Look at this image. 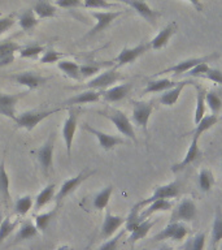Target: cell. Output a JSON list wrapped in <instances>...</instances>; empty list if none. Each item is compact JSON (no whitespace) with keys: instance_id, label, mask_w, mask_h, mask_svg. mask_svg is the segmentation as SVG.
<instances>
[{"instance_id":"6da1fadb","label":"cell","mask_w":222,"mask_h":250,"mask_svg":"<svg viewBox=\"0 0 222 250\" xmlns=\"http://www.w3.org/2000/svg\"><path fill=\"white\" fill-rule=\"evenodd\" d=\"M97 113H100L101 116L107 117L108 120H111L114 124V126L117 128V130L122 134V136L128 137L130 140H132L134 142H136V136L135 130H134V126L129 120V117L125 115L122 111L116 108H107L104 111H99Z\"/></svg>"},{"instance_id":"7a4b0ae2","label":"cell","mask_w":222,"mask_h":250,"mask_svg":"<svg viewBox=\"0 0 222 250\" xmlns=\"http://www.w3.org/2000/svg\"><path fill=\"white\" fill-rule=\"evenodd\" d=\"M60 109L61 108L47 109V111H27V112L17 115V117L15 119V123L17 125V128H23L30 132L39 123H42L44 119H47L51 115L58 112Z\"/></svg>"},{"instance_id":"3957f363","label":"cell","mask_w":222,"mask_h":250,"mask_svg":"<svg viewBox=\"0 0 222 250\" xmlns=\"http://www.w3.org/2000/svg\"><path fill=\"white\" fill-rule=\"evenodd\" d=\"M124 76L117 72L116 68L113 69L105 70L95 78H92L89 83H86L85 86H79V87H85L86 90H107L108 87H112L116 82L124 80Z\"/></svg>"},{"instance_id":"277c9868","label":"cell","mask_w":222,"mask_h":250,"mask_svg":"<svg viewBox=\"0 0 222 250\" xmlns=\"http://www.w3.org/2000/svg\"><path fill=\"white\" fill-rule=\"evenodd\" d=\"M182 193V187L179 181H173V183L165 184V185H160V187L155 188V191L153 194L149 197V198H146L143 201H140L139 206L144 207L152 203L153 201H157V199H170V198H177Z\"/></svg>"},{"instance_id":"5b68a950","label":"cell","mask_w":222,"mask_h":250,"mask_svg":"<svg viewBox=\"0 0 222 250\" xmlns=\"http://www.w3.org/2000/svg\"><path fill=\"white\" fill-rule=\"evenodd\" d=\"M218 58V54H212L206 55V56H203V58H194V59H187V60H183V62H177L175 65H171L169 68L164 70H160L159 73H156V76H161V74H167V73H174L175 76H179V74H186L187 72H190L195 65H198L200 62H209L210 60H214V59Z\"/></svg>"},{"instance_id":"8992f818","label":"cell","mask_w":222,"mask_h":250,"mask_svg":"<svg viewBox=\"0 0 222 250\" xmlns=\"http://www.w3.org/2000/svg\"><path fill=\"white\" fill-rule=\"evenodd\" d=\"M30 90L22 91V93H16V94H4L0 93V115H3L5 117H9L12 120L15 121L17 117L16 115V107L22 98H25L29 94Z\"/></svg>"},{"instance_id":"52a82bcc","label":"cell","mask_w":222,"mask_h":250,"mask_svg":"<svg viewBox=\"0 0 222 250\" xmlns=\"http://www.w3.org/2000/svg\"><path fill=\"white\" fill-rule=\"evenodd\" d=\"M78 113L79 109L77 108H69V115L66 117L65 123L62 125V138L65 141L66 146V152L68 156L72 154V147H73V140L75 136V130H77V124H78Z\"/></svg>"},{"instance_id":"ba28073f","label":"cell","mask_w":222,"mask_h":250,"mask_svg":"<svg viewBox=\"0 0 222 250\" xmlns=\"http://www.w3.org/2000/svg\"><path fill=\"white\" fill-rule=\"evenodd\" d=\"M196 214H198V208L194 201L190 198H185L173 211L170 223L192 222L196 218Z\"/></svg>"},{"instance_id":"9c48e42d","label":"cell","mask_w":222,"mask_h":250,"mask_svg":"<svg viewBox=\"0 0 222 250\" xmlns=\"http://www.w3.org/2000/svg\"><path fill=\"white\" fill-rule=\"evenodd\" d=\"M93 173H95V171H85L81 172V173L78 176H75V177H70V179L66 180L65 183L61 185V188H60V190H58L57 193H56V195H55V201L57 203V206L60 205V202H61L62 199L66 198L68 195L77 190V188L79 187L83 181H86V180L89 179L90 176H92Z\"/></svg>"},{"instance_id":"30bf717a","label":"cell","mask_w":222,"mask_h":250,"mask_svg":"<svg viewBox=\"0 0 222 250\" xmlns=\"http://www.w3.org/2000/svg\"><path fill=\"white\" fill-rule=\"evenodd\" d=\"M188 233L187 227L183 223H169L160 233L153 236L152 241L159 242L163 240H174V241H182Z\"/></svg>"},{"instance_id":"8fae6325","label":"cell","mask_w":222,"mask_h":250,"mask_svg":"<svg viewBox=\"0 0 222 250\" xmlns=\"http://www.w3.org/2000/svg\"><path fill=\"white\" fill-rule=\"evenodd\" d=\"M54 146H55V134H51L48 140L44 142L42 147H39L37 151V158L38 163L42 168V172L44 175H48L52 168V162H54Z\"/></svg>"},{"instance_id":"7c38bea8","label":"cell","mask_w":222,"mask_h":250,"mask_svg":"<svg viewBox=\"0 0 222 250\" xmlns=\"http://www.w3.org/2000/svg\"><path fill=\"white\" fill-rule=\"evenodd\" d=\"M132 120L138 126H140L144 130H147L148 121L153 111V103L152 102H140L134 101L132 102Z\"/></svg>"},{"instance_id":"4fadbf2b","label":"cell","mask_w":222,"mask_h":250,"mask_svg":"<svg viewBox=\"0 0 222 250\" xmlns=\"http://www.w3.org/2000/svg\"><path fill=\"white\" fill-rule=\"evenodd\" d=\"M122 3L128 4L129 7H131L134 11L143 17L148 23H151L152 26H155L156 21L161 17V12L155 11L148 5L144 0H120Z\"/></svg>"},{"instance_id":"5bb4252c","label":"cell","mask_w":222,"mask_h":250,"mask_svg":"<svg viewBox=\"0 0 222 250\" xmlns=\"http://www.w3.org/2000/svg\"><path fill=\"white\" fill-rule=\"evenodd\" d=\"M83 129H85L86 132L91 133L93 136L96 137L97 141H99V145H100V147L105 151H109V150H112L118 145H124L126 144V141L124 138H121V137L117 136H112V134H107V133L101 132V130H97V129L92 128L90 124H83Z\"/></svg>"},{"instance_id":"9a60e30c","label":"cell","mask_w":222,"mask_h":250,"mask_svg":"<svg viewBox=\"0 0 222 250\" xmlns=\"http://www.w3.org/2000/svg\"><path fill=\"white\" fill-rule=\"evenodd\" d=\"M122 15V11H114V12H95L91 11V16L96 20V25L90 30L87 37H93V35L99 34L101 31H104L111 23L116 19H118Z\"/></svg>"},{"instance_id":"2e32d148","label":"cell","mask_w":222,"mask_h":250,"mask_svg":"<svg viewBox=\"0 0 222 250\" xmlns=\"http://www.w3.org/2000/svg\"><path fill=\"white\" fill-rule=\"evenodd\" d=\"M148 50H151V43H140L138 46L129 48L125 47L124 50L121 51L118 56L116 58L117 66L126 65V64H131L136 60V59L144 55Z\"/></svg>"},{"instance_id":"e0dca14e","label":"cell","mask_w":222,"mask_h":250,"mask_svg":"<svg viewBox=\"0 0 222 250\" xmlns=\"http://www.w3.org/2000/svg\"><path fill=\"white\" fill-rule=\"evenodd\" d=\"M11 80L16 81L18 85L26 86L27 90L37 89L39 86H42L43 83H46L48 78L43 77L40 74H38L34 70H27V72H21V73H16L11 76Z\"/></svg>"},{"instance_id":"ac0fdd59","label":"cell","mask_w":222,"mask_h":250,"mask_svg":"<svg viewBox=\"0 0 222 250\" xmlns=\"http://www.w3.org/2000/svg\"><path fill=\"white\" fill-rule=\"evenodd\" d=\"M125 222H126V218H122V216H118V215H113L107 208L104 222H103V226H101V238L107 240V238L112 237L113 234L120 229L121 226H124Z\"/></svg>"},{"instance_id":"d6986e66","label":"cell","mask_w":222,"mask_h":250,"mask_svg":"<svg viewBox=\"0 0 222 250\" xmlns=\"http://www.w3.org/2000/svg\"><path fill=\"white\" fill-rule=\"evenodd\" d=\"M200 156H203V151L199 147V138L196 137H192V141H191L190 146H188V150H187L186 155L183 158V160H181L179 163L174 164L171 167V171L177 173V172L182 171L186 167H188L190 164L195 163L196 160L200 159Z\"/></svg>"},{"instance_id":"ffe728a7","label":"cell","mask_w":222,"mask_h":250,"mask_svg":"<svg viewBox=\"0 0 222 250\" xmlns=\"http://www.w3.org/2000/svg\"><path fill=\"white\" fill-rule=\"evenodd\" d=\"M132 89V83H122V85L112 86L109 89L101 91V97L104 98L105 102L108 103H114V102L122 101L130 94Z\"/></svg>"},{"instance_id":"44dd1931","label":"cell","mask_w":222,"mask_h":250,"mask_svg":"<svg viewBox=\"0 0 222 250\" xmlns=\"http://www.w3.org/2000/svg\"><path fill=\"white\" fill-rule=\"evenodd\" d=\"M175 33H177V23H167L166 26L164 27L163 30L160 31L159 34L156 35L155 38L149 42L151 43V48H153V50H161V48H164Z\"/></svg>"},{"instance_id":"7402d4cb","label":"cell","mask_w":222,"mask_h":250,"mask_svg":"<svg viewBox=\"0 0 222 250\" xmlns=\"http://www.w3.org/2000/svg\"><path fill=\"white\" fill-rule=\"evenodd\" d=\"M188 83H194L190 80H187V81H181L178 82L174 87H171V89L166 90V91H164V94H161V97H160V103L164 105H166V107H171V105H174L177 103V101L179 99V95L183 91V89L186 87Z\"/></svg>"},{"instance_id":"603a6c76","label":"cell","mask_w":222,"mask_h":250,"mask_svg":"<svg viewBox=\"0 0 222 250\" xmlns=\"http://www.w3.org/2000/svg\"><path fill=\"white\" fill-rule=\"evenodd\" d=\"M101 97V91L99 90H83L82 93L74 95L70 99L64 102V104L73 105V104H87V103H93L99 102Z\"/></svg>"},{"instance_id":"cb8c5ba5","label":"cell","mask_w":222,"mask_h":250,"mask_svg":"<svg viewBox=\"0 0 222 250\" xmlns=\"http://www.w3.org/2000/svg\"><path fill=\"white\" fill-rule=\"evenodd\" d=\"M171 207H173V203L169 199H157V201H153L152 203L147 205V207L140 212V218L146 220V219L149 218L151 215L156 214V212L171 210Z\"/></svg>"},{"instance_id":"d4e9b609","label":"cell","mask_w":222,"mask_h":250,"mask_svg":"<svg viewBox=\"0 0 222 250\" xmlns=\"http://www.w3.org/2000/svg\"><path fill=\"white\" fill-rule=\"evenodd\" d=\"M195 89H196V108H195V124H198L199 121L202 120L203 117L205 116L206 109V102L205 95L206 90L199 83H194Z\"/></svg>"},{"instance_id":"484cf974","label":"cell","mask_w":222,"mask_h":250,"mask_svg":"<svg viewBox=\"0 0 222 250\" xmlns=\"http://www.w3.org/2000/svg\"><path fill=\"white\" fill-rule=\"evenodd\" d=\"M178 83V82H177ZM175 82H173L169 78H159V80H152L147 83L146 89H144V94H149V93H164L166 90L171 89L177 85Z\"/></svg>"},{"instance_id":"4316f807","label":"cell","mask_w":222,"mask_h":250,"mask_svg":"<svg viewBox=\"0 0 222 250\" xmlns=\"http://www.w3.org/2000/svg\"><path fill=\"white\" fill-rule=\"evenodd\" d=\"M55 184H50V185H47L44 189H43L40 193H39L37 197H35V203H34V210L39 211L40 208L46 206L47 203H50L52 199H55Z\"/></svg>"},{"instance_id":"83f0119b","label":"cell","mask_w":222,"mask_h":250,"mask_svg":"<svg viewBox=\"0 0 222 250\" xmlns=\"http://www.w3.org/2000/svg\"><path fill=\"white\" fill-rule=\"evenodd\" d=\"M39 230L37 229L35 224H33L31 222H25L22 223V226L19 227L18 232L16 234L15 241H13V245L15 244H18L21 241H25V240H29V238L35 237L38 234Z\"/></svg>"},{"instance_id":"f1b7e54d","label":"cell","mask_w":222,"mask_h":250,"mask_svg":"<svg viewBox=\"0 0 222 250\" xmlns=\"http://www.w3.org/2000/svg\"><path fill=\"white\" fill-rule=\"evenodd\" d=\"M205 102L206 105L209 107L212 111V115L218 116V113L221 112L222 109V94L217 90H210L206 91L205 95Z\"/></svg>"},{"instance_id":"f546056e","label":"cell","mask_w":222,"mask_h":250,"mask_svg":"<svg viewBox=\"0 0 222 250\" xmlns=\"http://www.w3.org/2000/svg\"><path fill=\"white\" fill-rule=\"evenodd\" d=\"M58 69L62 70L64 73L68 76L69 78H73L75 81H79L82 80L81 72H79V66L75 62H70V60H60L57 62Z\"/></svg>"},{"instance_id":"4dcf8cb0","label":"cell","mask_w":222,"mask_h":250,"mask_svg":"<svg viewBox=\"0 0 222 250\" xmlns=\"http://www.w3.org/2000/svg\"><path fill=\"white\" fill-rule=\"evenodd\" d=\"M153 224H155V222H152V220H148V219L143 220L139 226L136 227L135 229L132 230V232H130V237H129L130 244H135L136 241H139V240L146 237L148 234V232H149L152 227H153Z\"/></svg>"},{"instance_id":"1f68e13d","label":"cell","mask_w":222,"mask_h":250,"mask_svg":"<svg viewBox=\"0 0 222 250\" xmlns=\"http://www.w3.org/2000/svg\"><path fill=\"white\" fill-rule=\"evenodd\" d=\"M218 123V116L216 115H205L203 117L202 120L199 121L196 124V128L192 130V137H196V138H200L203 133H205L208 129H210L213 125H216Z\"/></svg>"},{"instance_id":"d6a6232c","label":"cell","mask_w":222,"mask_h":250,"mask_svg":"<svg viewBox=\"0 0 222 250\" xmlns=\"http://www.w3.org/2000/svg\"><path fill=\"white\" fill-rule=\"evenodd\" d=\"M113 193V187L112 185H108L107 188H104L103 190H100L95 195V198L92 201V206L93 208H96V210H104L108 207L109 199L112 197Z\"/></svg>"},{"instance_id":"836d02e7","label":"cell","mask_w":222,"mask_h":250,"mask_svg":"<svg viewBox=\"0 0 222 250\" xmlns=\"http://www.w3.org/2000/svg\"><path fill=\"white\" fill-rule=\"evenodd\" d=\"M35 16L38 19H50L56 15V7H54L52 4L46 1V0H39L38 3L35 4V7L33 8Z\"/></svg>"},{"instance_id":"e575fe53","label":"cell","mask_w":222,"mask_h":250,"mask_svg":"<svg viewBox=\"0 0 222 250\" xmlns=\"http://www.w3.org/2000/svg\"><path fill=\"white\" fill-rule=\"evenodd\" d=\"M18 23L23 30L29 31V30H33V29L38 25L39 20L38 17L35 16L33 9H26V11H23L22 13L19 15Z\"/></svg>"},{"instance_id":"d590c367","label":"cell","mask_w":222,"mask_h":250,"mask_svg":"<svg viewBox=\"0 0 222 250\" xmlns=\"http://www.w3.org/2000/svg\"><path fill=\"white\" fill-rule=\"evenodd\" d=\"M0 198H3L5 203L11 201V193H9V176L5 171L4 162L0 163Z\"/></svg>"},{"instance_id":"8d00e7d4","label":"cell","mask_w":222,"mask_h":250,"mask_svg":"<svg viewBox=\"0 0 222 250\" xmlns=\"http://www.w3.org/2000/svg\"><path fill=\"white\" fill-rule=\"evenodd\" d=\"M58 211V206L56 205L54 210L48 211V212H44V214L37 215L35 216V227H37V229L39 232H46V229L48 228V226L51 224V222L54 220L56 214H57Z\"/></svg>"},{"instance_id":"74e56055","label":"cell","mask_w":222,"mask_h":250,"mask_svg":"<svg viewBox=\"0 0 222 250\" xmlns=\"http://www.w3.org/2000/svg\"><path fill=\"white\" fill-rule=\"evenodd\" d=\"M143 222V219L140 218V206L139 203H136L132 206V208L129 212L128 218H126V222H125V227H126V229L129 232H132V230L135 229L136 227L139 226L140 223Z\"/></svg>"},{"instance_id":"f35d334b","label":"cell","mask_w":222,"mask_h":250,"mask_svg":"<svg viewBox=\"0 0 222 250\" xmlns=\"http://www.w3.org/2000/svg\"><path fill=\"white\" fill-rule=\"evenodd\" d=\"M222 240V212L220 207L216 208V215H214L213 227H212V244L214 246Z\"/></svg>"},{"instance_id":"ab89813d","label":"cell","mask_w":222,"mask_h":250,"mask_svg":"<svg viewBox=\"0 0 222 250\" xmlns=\"http://www.w3.org/2000/svg\"><path fill=\"white\" fill-rule=\"evenodd\" d=\"M214 185V177H213V173L209 171V169H202L200 173H199V187L202 189L203 191H208L212 189V187Z\"/></svg>"},{"instance_id":"60d3db41","label":"cell","mask_w":222,"mask_h":250,"mask_svg":"<svg viewBox=\"0 0 222 250\" xmlns=\"http://www.w3.org/2000/svg\"><path fill=\"white\" fill-rule=\"evenodd\" d=\"M33 206H34V202H33L31 195H23V197L17 199L15 205V211L19 216H23L33 208Z\"/></svg>"},{"instance_id":"b9f144b4","label":"cell","mask_w":222,"mask_h":250,"mask_svg":"<svg viewBox=\"0 0 222 250\" xmlns=\"http://www.w3.org/2000/svg\"><path fill=\"white\" fill-rule=\"evenodd\" d=\"M21 50H22V47L19 46L17 42H13V41L0 43V59L5 58V56H12V55H15V52Z\"/></svg>"},{"instance_id":"7bdbcfd3","label":"cell","mask_w":222,"mask_h":250,"mask_svg":"<svg viewBox=\"0 0 222 250\" xmlns=\"http://www.w3.org/2000/svg\"><path fill=\"white\" fill-rule=\"evenodd\" d=\"M44 51H46V48L43 46H38V44H35V46H27L19 51V56L23 59H37Z\"/></svg>"},{"instance_id":"ee69618b","label":"cell","mask_w":222,"mask_h":250,"mask_svg":"<svg viewBox=\"0 0 222 250\" xmlns=\"http://www.w3.org/2000/svg\"><path fill=\"white\" fill-rule=\"evenodd\" d=\"M83 5L89 9H112L117 4L109 3L107 0H83Z\"/></svg>"},{"instance_id":"f6af8a7d","label":"cell","mask_w":222,"mask_h":250,"mask_svg":"<svg viewBox=\"0 0 222 250\" xmlns=\"http://www.w3.org/2000/svg\"><path fill=\"white\" fill-rule=\"evenodd\" d=\"M16 226H17V222H11V218L3 219V222L0 224V244L13 232Z\"/></svg>"},{"instance_id":"bcb514c9","label":"cell","mask_w":222,"mask_h":250,"mask_svg":"<svg viewBox=\"0 0 222 250\" xmlns=\"http://www.w3.org/2000/svg\"><path fill=\"white\" fill-rule=\"evenodd\" d=\"M62 58H64V55L55 51L54 48H50V50L44 51V54L40 58V62L43 64H52V62H58Z\"/></svg>"},{"instance_id":"7dc6e473","label":"cell","mask_w":222,"mask_h":250,"mask_svg":"<svg viewBox=\"0 0 222 250\" xmlns=\"http://www.w3.org/2000/svg\"><path fill=\"white\" fill-rule=\"evenodd\" d=\"M204 246H205V233L200 232L191 240L187 250H204Z\"/></svg>"},{"instance_id":"c3c4849f","label":"cell","mask_w":222,"mask_h":250,"mask_svg":"<svg viewBox=\"0 0 222 250\" xmlns=\"http://www.w3.org/2000/svg\"><path fill=\"white\" fill-rule=\"evenodd\" d=\"M100 65H93V64H83L79 66V72H81L82 78H90L95 76L96 73L100 72Z\"/></svg>"},{"instance_id":"681fc988","label":"cell","mask_w":222,"mask_h":250,"mask_svg":"<svg viewBox=\"0 0 222 250\" xmlns=\"http://www.w3.org/2000/svg\"><path fill=\"white\" fill-rule=\"evenodd\" d=\"M209 64L208 62H200L198 65H195L190 72H187V76L190 77H204V74L209 70Z\"/></svg>"},{"instance_id":"f907efd6","label":"cell","mask_w":222,"mask_h":250,"mask_svg":"<svg viewBox=\"0 0 222 250\" xmlns=\"http://www.w3.org/2000/svg\"><path fill=\"white\" fill-rule=\"evenodd\" d=\"M124 233H125V230H121L120 233H117L114 237L109 238L108 241H105L97 250H117V246H118L120 238L124 236Z\"/></svg>"},{"instance_id":"816d5d0a","label":"cell","mask_w":222,"mask_h":250,"mask_svg":"<svg viewBox=\"0 0 222 250\" xmlns=\"http://www.w3.org/2000/svg\"><path fill=\"white\" fill-rule=\"evenodd\" d=\"M15 23V15H9L5 16V17H1V19H0V35L4 34V33L9 30L11 27H13Z\"/></svg>"},{"instance_id":"f5cc1de1","label":"cell","mask_w":222,"mask_h":250,"mask_svg":"<svg viewBox=\"0 0 222 250\" xmlns=\"http://www.w3.org/2000/svg\"><path fill=\"white\" fill-rule=\"evenodd\" d=\"M209 81H213L218 85H222V72L220 69H216V68H209V70L204 74V77Z\"/></svg>"},{"instance_id":"db71d44e","label":"cell","mask_w":222,"mask_h":250,"mask_svg":"<svg viewBox=\"0 0 222 250\" xmlns=\"http://www.w3.org/2000/svg\"><path fill=\"white\" fill-rule=\"evenodd\" d=\"M55 4L60 8H78L83 5V0H55Z\"/></svg>"},{"instance_id":"11a10c76","label":"cell","mask_w":222,"mask_h":250,"mask_svg":"<svg viewBox=\"0 0 222 250\" xmlns=\"http://www.w3.org/2000/svg\"><path fill=\"white\" fill-rule=\"evenodd\" d=\"M13 62H15V55H12V56H5V58L0 59V66H7Z\"/></svg>"},{"instance_id":"9f6ffc18","label":"cell","mask_w":222,"mask_h":250,"mask_svg":"<svg viewBox=\"0 0 222 250\" xmlns=\"http://www.w3.org/2000/svg\"><path fill=\"white\" fill-rule=\"evenodd\" d=\"M187 1H190V3L192 4V5H194V7L196 8L199 12L203 11V4H202V1H200V0H187Z\"/></svg>"},{"instance_id":"6f0895ef","label":"cell","mask_w":222,"mask_h":250,"mask_svg":"<svg viewBox=\"0 0 222 250\" xmlns=\"http://www.w3.org/2000/svg\"><path fill=\"white\" fill-rule=\"evenodd\" d=\"M56 250H74L73 248H72V246H68V245H62V246H60V248H57V249Z\"/></svg>"},{"instance_id":"680465c9","label":"cell","mask_w":222,"mask_h":250,"mask_svg":"<svg viewBox=\"0 0 222 250\" xmlns=\"http://www.w3.org/2000/svg\"><path fill=\"white\" fill-rule=\"evenodd\" d=\"M160 250H174V249H173V248H170V246H163V248H161Z\"/></svg>"},{"instance_id":"91938a15","label":"cell","mask_w":222,"mask_h":250,"mask_svg":"<svg viewBox=\"0 0 222 250\" xmlns=\"http://www.w3.org/2000/svg\"><path fill=\"white\" fill-rule=\"evenodd\" d=\"M1 222H3V214L0 212V224H1Z\"/></svg>"},{"instance_id":"94428289","label":"cell","mask_w":222,"mask_h":250,"mask_svg":"<svg viewBox=\"0 0 222 250\" xmlns=\"http://www.w3.org/2000/svg\"><path fill=\"white\" fill-rule=\"evenodd\" d=\"M210 250H217V248H216V246H214V248H212V249Z\"/></svg>"},{"instance_id":"6125c7cd","label":"cell","mask_w":222,"mask_h":250,"mask_svg":"<svg viewBox=\"0 0 222 250\" xmlns=\"http://www.w3.org/2000/svg\"><path fill=\"white\" fill-rule=\"evenodd\" d=\"M221 169H222V160H221Z\"/></svg>"},{"instance_id":"be15d7a7","label":"cell","mask_w":222,"mask_h":250,"mask_svg":"<svg viewBox=\"0 0 222 250\" xmlns=\"http://www.w3.org/2000/svg\"><path fill=\"white\" fill-rule=\"evenodd\" d=\"M221 94H222V91H221Z\"/></svg>"}]
</instances>
